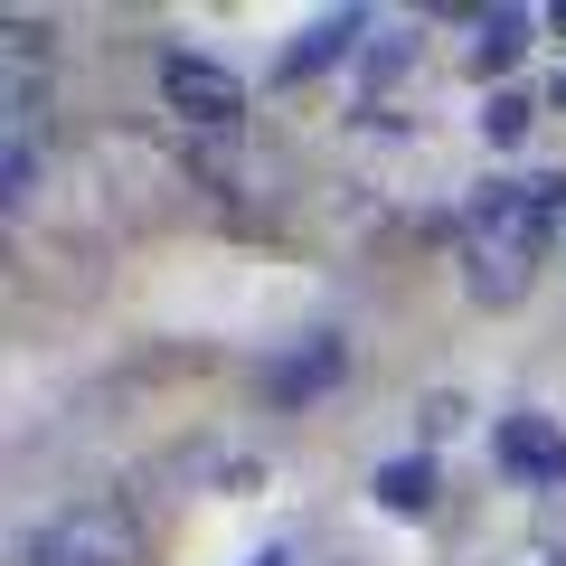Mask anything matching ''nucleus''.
I'll return each mask as SVG.
<instances>
[{
	"instance_id": "f257e3e1",
	"label": "nucleus",
	"mask_w": 566,
	"mask_h": 566,
	"mask_svg": "<svg viewBox=\"0 0 566 566\" xmlns=\"http://www.w3.org/2000/svg\"><path fill=\"white\" fill-rule=\"evenodd\" d=\"M557 227H566V170H510V180H482L463 199V227H453L463 293L482 312H510L528 283H538Z\"/></svg>"
},
{
	"instance_id": "f03ea898",
	"label": "nucleus",
	"mask_w": 566,
	"mask_h": 566,
	"mask_svg": "<svg viewBox=\"0 0 566 566\" xmlns=\"http://www.w3.org/2000/svg\"><path fill=\"white\" fill-rule=\"evenodd\" d=\"M142 547H151L142 510L123 501V491H85V501L48 510L39 528H20L10 557L20 566H142Z\"/></svg>"
},
{
	"instance_id": "7ed1b4c3",
	"label": "nucleus",
	"mask_w": 566,
	"mask_h": 566,
	"mask_svg": "<svg viewBox=\"0 0 566 566\" xmlns=\"http://www.w3.org/2000/svg\"><path fill=\"white\" fill-rule=\"evenodd\" d=\"M151 76H161V104H170L199 142H237V133H245V76H237V66L199 57V48H161Z\"/></svg>"
},
{
	"instance_id": "20e7f679",
	"label": "nucleus",
	"mask_w": 566,
	"mask_h": 566,
	"mask_svg": "<svg viewBox=\"0 0 566 566\" xmlns=\"http://www.w3.org/2000/svg\"><path fill=\"white\" fill-rule=\"evenodd\" d=\"M340 378H349V331H303V340H283L274 359L255 368V397L274 406V416H303V406H322Z\"/></svg>"
},
{
	"instance_id": "39448f33",
	"label": "nucleus",
	"mask_w": 566,
	"mask_h": 566,
	"mask_svg": "<svg viewBox=\"0 0 566 566\" xmlns=\"http://www.w3.org/2000/svg\"><path fill=\"white\" fill-rule=\"evenodd\" d=\"M491 463H501L520 491H566V424L538 416V406H520V416L491 424Z\"/></svg>"
},
{
	"instance_id": "423d86ee",
	"label": "nucleus",
	"mask_w": 566,
	"mask_h": 566,
	"mask_svg": "<svg viewBox=\"0 0 566 566\" xmlns=\"http://www.w3.org/2000/svg\"><path fill=\"white\" fill-rule=\"evenodd\" d=\"M368 39H378V20H368V10H322V20H312L303 39L274 57V85H312V76H331V66H359Z\"/></svg>"
},
{
	"instance_id": "0eeeda50",
	"label": "nucleus",
	"mask_w": 566,
	"mask_h": 566,
	"mask_svg": "<svg viewBox=\"0 0 566 566\" xmlns=\"http://www.w3.org/2000/svg\"><path fill=\"white\" fill-rule=\"evenodd\" d=\"M434 491H444L434 453H397V463H378V472H368V501H378L387 520H424V510H434Z\"/></svg>"
},
{
	"instance_id": "6e6552de",
	"label": "nucleus",
	"mask_w": 566,
	"mask_h": 566,
	"mask_svg": "<svg viewBox=\"0 0 566 566\" xmlns=\"http://www.w3.org/2000/svg\"><path fill=\"white\" fill-rule=\"evenodd\" d=\"M416 66H424V39H416V29H378V39L359 48V95H368V114H387V95H397Z\"/></svg>"
},
{
	"instance_id": "1a4fd4ad",
	"label": "nucleus",
	"mask_w": 566,
	"mask_h": 566,
	"mask_svg": "<svg viewBox=\"0 0 566 566\" xmlns=\"http://www.w3.org/2000/svg\"><path fill=\"white\" fill-rule=\"evenodd\" d=\"M528 29H538V20H528V10H482V20H472V48H463V66H472V76H510V66H520L528 57Z\"/></svg>"
},
{
	"instance_id": "9d476101",
	"label": "nucleus",
	"mask_w": 566,
	"mask_h": 566,
	"mask_svg": "<svg viewBox=\"0 0 566 566\" xmlns=\"http://www.w3.org/2000/svg\"><path fill=\"white\" fill-rule=\"evenodd\" d=\"M39 133L48 123H10V142H0V208L10 218H29V199H39Z\"/></svg>"
},
{
	"instance_id": "9b49d317",
	"label": "nucleus",
	"mask_w": 566,
	"mask_h": 566,
	"mask_svg": "<svg viewBox=\"0 0 566 566\" xmlns=\"http://www.w3.org/2000/svg\"><path fill=\"white\" fill-rule=\"evenodd\" d=\"M528 123H538V104H528L520 85H501V95L482 104V142H491V151H520V142H528Z\"/></svg>"
},
{
	"instance_id": "f8f14e48",
	"label": "nucleus",
	"mask_w": 566,
	"mask_h": 566,
	"mask_svg": "<svg viewBox=\"0 0 566 566\" xmlns=\"http://www.w3.org/2000/svg\"><path fill=\"white\" fill-rule=\"evenodd\" d=\"M463 424V397H424V434H453Z\"/></svg>"
},
{
	"instance_id": "ddd939ff",
	"label": "nucleus",
	"mask_w": 566,
	"mask_h": 566,
	"mask_svg": "<svg viewBox=\"0 0 566 566\" xmlns=\"http://www.w3.org/2000/svg\"><path fill=\"white\" fill-rule=\"evenodd\" d=\"M245 566H293V547H255V557H245Z\"/></svg>"
},
{
	"instance_id": "4468645a",
	"label": "nucleus",
	"mask_w": 566,
	"mask_h": 566,
	"mask_svg": "<svg viewBox=\"0 0 566 566\" xmlns=\"http://www.w3.org/2000/svg\"><path fill=\"white\" fill-rule=\"evenodd\" d=\"M547 29H557V39H566V0H557V10H547Z\"/></svg>"
},
{
	"instance_id": "2eb2a0df",
	"label": "nucleus",
	"mask_w": 566,
	"mask_h": 566,
	"mask_svg": "<svg viewBox=\"0 0 566 566\" xmlns=\"http://www.w3.org/2000/svg\"><path fill=\"white\" fill-rule=\"evenodd\" d=\"M557 104H566V66H557Z\"/></svg>"
}]
</instances>
